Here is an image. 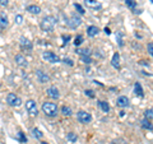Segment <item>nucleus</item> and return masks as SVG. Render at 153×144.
Segmentation results:
<instances>
[{
    "label": "nucleus",
    "instance_id": "1",
    "mask_svg": "<svg viewBox=\"0 0 153 144\" xmlns=\"http://www.w3.org/2000/svg\"><path fill=\"white\" fill-rule=\"evenodd\" d=\"M56 18L52 17V16H47V17H44L42 18V21L40 22V27L42 31L45 32H51L54 31V28L56 26Z\"/></svg>",
    "mask_w": 153,
    "mask_h": 144
},
{
    "label": "nucleus",
    "instance_id": "2",
    "mask_svg": "<svg viewBox=\"0 0 153 144\" xmlns=\"http://www.w3.org/2000/svg\"><path fill=\"white\" fill-rule=\"evenodd\" d=\"M41 108H42V112H44L46 116L56 117V115H57V106H56V103L50 102V101H45V102L42 103Z\"/></svg>",
    "mask_w": 153,
    "mask_h": 144
},
{
    "label": "nucleus",
    "instance_id": "3",
    "mask_svg": "<svg viewBox=\"0 0 153 144\" xmlns=\"http://www.w3.org/2000/svg\"><path fill=\"white\" fill-rule=\"evenodd\" d=\"M42 59H44L46 63H50V64L60 63V57L57 56L56 54H54L52 51H45V52H42Z\"/></svg>",
    "mask_w": 153,
    "mask_h": 144
},
{
    "label": "nucleus",
    "instance_id": "4",
    "mask_svg": "<svg viewBox=\"0 0 153 144\" xmlns=\"http://www.w3.org/2000/svg\"><path fill=\"white\" fill-rule=\"evenodd\" d=\"M7 103L9 105V106L19 107L22 105V99L19 98L16 93H8V96H7Z\"/></svg>",
    "mask_w": 153,
    "mask_h": 144
},
{
    "label": "nucleus",
    "instance_id": "5",
    "mask_svg": "<svg viewBox=\"0 0 153 144\" xmlns=\"http://www.w3.org/2000/svg\"><path fill=\"white\" fill-rule=\"evenodd\" d=\"M26 110L31 116H37L38 114V108H37V103L35 99H28L26 101Z\"/></svg>",
    "mask_w": 153,
    "mask_h": 144
},
{
    "label": "nucleus",
    "instance_id": "6",
    "mask_svg": "<svg viewBox=\"0 0 153 144\" xmlns=\"http://www.w3.org/2000/svg\"><path fill=\"white\" fill-rule=\"evenodd\" d=\"M76 119H78V121L82 122V124H89L92 121V115L87 111H78L76 112Z\"/></svg>",
    "mask_w": 153,
    "mask_h": 144
},
{
    "label": "nucleus",
    "instance_id": "7",
    "mask_svg": "<svg viewBox=\"0 0 153 144\" xmlns=\"http://www.w3.org/2000/svg\"><path fill=\"white\" fill-rule=\"evenodd\" d=\"M35 73H36V78H37V80L40 82V83L45 84V83H49V82H50V75L47 74V73H45L44 70L37 69Z\"/></svg>",
    "mask_w": 153,
    "mask_h": 144
},
{
    "label": "nucleus",
    "instance_id": "8",
    "mask_svg": "<svg viewBox=\"0 0 153 144\" xmlns=\"http://www.w3.org/2000/svg\"><path fill=\"white\" fill-rule=\"evenodd\" d=\"M66 22H68V27L71 28V30H75L76 27H79L80 24H82V19H80L79 17H76V16L70 17Z\"/></svg>",
    "mask_w": 153,
    "mask_h": 144
},
{
    "label": "nucleus",
    "instance_id": "9",
    "mask_svg": "<svg viewBox=\"0 0 153 144\" xmlns=\"http://www.w3.org/2000/svg\"><path fill=\"white\" fill-rule=\"evenodd\" d=\"M46 94L52 99H57L60 97V92H59V89H57L55 85H51V87L47 88L46 89Z\"/></svg>",
    "mask_w": 153,
    "mask_h": 144
},
{
    "label": "nucleus",
    "instance_id": "10",
    "mask_svg": "<svg viewBox=\"0 0 153 144\" xmlns=\"http://www.w3.org/2000/svg\"><path fill=\"white\" fill-rule=\"evenodd\" d=\"M129 103H130V101H129V98L126 97V96H120V97H117V101H116V105L119 107L121 108H125L129 106Z\"/></svg>",
    "mask_w": 153,
    "mask_h": 144
},
{
    "label": "nucleus",
    "instance_id": "11",
    "mask_svg": "<svg viewBox=\"0 0 153 144\" xmlns=\"http://www.w3.org/2000/svg\"><path fill=\"white\" fill-rule=\"evenodd\" d=\"M16 63H17V65L22 66V68H25V66H27V65H28V61H27V59H26V57L23 56L22 54H18V55H16Z\"/></svg>",
    "mask_w": 153,
    "mask_h": 144
},
{
    "label": "nucleus",
    "instance_id": "12",
    "mask_svg": "<svg viewBox=\"0 0 153 144\" xmlns=\"http://www.w3.org/2000/svg\"><path fill=\"white\" fill-rule=\"evenodd\" d=\"M111 65L115 69H119V66H120V54H119V52H115V54L112 55Z\"/></svg>",
    "mask_w": 153,
    "mask_h": 144
},
{
    "label": "nucleus",
    "instance_id": "13",
    "mask_svg": "<svg viewBox=\"0 0 153 144\" xmlns=\"http://www.w3.org/2000/svg\"><path fill=\"white\" fill-rule=\"evenodd\" d=\"M21 46H22V49H25V50H32V44H31V41L28 40V38L26 37H21Z\"/></svg>",
    "mask_w": 153,
    "mask_h": 144
},
{
    "label": "nucleus",
    "instance_id": "14",
    "mask_svg": "<svg viewBox=\"0 0 153 144\" xmlns=\"http://www.w3.org/2000/svg\"><path fill=\"white\" fill-rule=\"evenodd\" d=\"M98 32H100V30H98V27H96V26H89L87 28V36H89V37H96L98 35Z\"/></svg>",
    "mask_w": 153,
    "mask_h": 144
},
{
    "label": "nucleus",
    "instance_id": "15",
    "mask_svg": "<svg viewBox=\"0 0 153 144\" xmlns=\"http://www.w3.org/2000/svg\"><path fill=\"white\" fill-rule=\"evenodd\" d=\"M84 5L88 8H94V9H101V4H98L96 0H84Z\"/></svg>",
    "mask_w": 153,
    "mask_h": 144
},
{
    "label": "nucleus",
    "instance_id": "16",
    "mask_svg": "<svg viewBox=\"0 0 153 144\" xmlns=\"http://www.w3.org/2000/svg\"><path fill=\"white\" fill-rule=\"evenodd\" d=\"M134 92H135L137 96H139V97H144V92H143V88H142V84L140 83H137L134 84Z\"/></svg>",
    "mask_w": 153,
    "mask_h": 144
},
{
    "label": "nucleus",
    "instance_id": "17",
    "mask_svg": "<svg viewBox=\"0 0 153 144\" xmlns=\"http://www.w3.org/2000/svg\"><path fill=\"white\" fill-rule=\"evenodd\" d=\"M27 12H30L31 14H35V16H37V14L41 13V8L38 5H28L27 7Z\"/></svg>",
    "mask_w": 153,
    "mask_h": 144
},
{
    "label": "nucleus",
    "instance_id": "18",
    "mask_svg": "<svg viewBox=\"0 0 153 144\" xmlns=\"http://www.w3.org/2000/svg\"><path fill=\"white\" fill-rule=\"evenodd\" d=\"M140 124H142V128L146 129V130H152V129H153V125L151 124V121L148 119H143Z\"/></svg>",
    "mask_w": 153,
    "mask_h": 144
},
{
    "label": "nucleus",
    "instance_id": "19",
    "mask_svg": "<svg viewBox=\"0 0 153 144\" xmlns=\"http://www.w3.org/2000/svg\"><path fill=\"white\" fill-rule=\"evenodd\" d=\"M8 27V17L4 13L0 14V28H5Z\"/></svg>",
    "mask_w": 153,
    "mask_h": 144
},
{
    "label": "nucleus",
    "instance_id": "20",
    "mask_svg": "<svg viewBox=\"0 0 153 144\" xmlns=\"http://www.w3.org/2000/svg\"><path fill=\"white\" fill-rule=\"evenodd\" d=\"M98 106H100V108H101L103 112L107 114V112L110 111V105L106 102V101H100V102H98Z\"/></svg>",
    "mask_w": 153,
    "mask_h": 144
},
{
    "label": "nucleus",
    "instance_id": "21",
    "mask_svg": "<svg viewBox=\"0 0 153 144\" xmlns=\"http://www.w3.org/2000/svg\"><path fill=\"white\" fill-rule=\"evenodd\" d=\"M66 140H68V142H70V143H75L76 140H78V135H76L75 133L70 131V133H68V134H66Z\"/></svg>",
    "mask_w": 153,
    "mask_h": 144
},
{
    "label": "nucleus",
    "instance_id": "22",
    "mask_svg": "<svg viewBox=\"0 0 153 144\" xmlns=\"http://www.w3.org/2000/svg\"><path fill=\"white\" fill-rule=\"evenodd\" d=\"M32 135L35 137L36 139H41L42 137H44V134H42V131L40 130V129H37V128H33V129H32Z\"/></svg>",
    "mask_w": 153,
    "mask_h": 144
},
{
    "label": "nucleus",
    "instance_id": "23",
    "mask_svg": "<svg viewBox=\"0 0 153 144\" xmlns=\"http://www.w3.org/2000/svg\"><path fill=\"white\" fill-rule=\"evenodd\" d=\"M61 114H63L64 116H71L73 111H71V108L69 106H63L61 107Z\"/></svg>",
    "mask_w": 153,
    "mask_h": 144
},
{
    "label": "nucleus",
    "instance_id": "24",
    "mask_svg": "<svg viewBox=\"0 0 153 144\" xmlns=\"http://www.w3.org/2000/svg\"><path fill=\"white\" fill-rule=\"evenodd\" d=\"M76 54H79L80 56H89V50L88 49H76Z\"/></svg>",
    "mask_w": 153,
    "mask_h": 144
},
{
    "label": "nucleus",
    "instance_id": "25",
    "mask_svg": "<svg viewBox=\"0 0 153 144\" xmlns=\"http://www.w3.org/2000/svg\"><path fill=\"white\" fill-rule=\"evenodd\" d=\"M125 4L131 9V10H135V7H137V3L134 0H125Z\"/></svg>",
    "mask_w": 153,
    "mask_h": 144
},
{
    "label": "nucleus",
    "instance_id": "26",
    "mask_svg": "<svg viewBox=\"0 0 153 144\" xmlns=\"http://www.w3.org/2000/svg\"><path fill=\"white\" fill-rule=\"evenodd\" d=\"M144 116H146V119H148V120L153 119V108L146 110V111H144Z\"/></svg>",
    "mask_w": 153,
    "mask_h": 144
},
{
    "label": "nucleus",
    "instance_id": "27",
    "mask_svg": "<svg viewBox=\"0 0 153 144\" xmlns=\"http://www.w3.org/2000/svg\"><path fill=\"white\" fill-rule=\"evenodd\" d=\"M82 42H83V36H82V35H78V36L74 38V42H73V44H74L75 46H79L80 44H82Z\"/></svg>",
    "mask_w": 153,
    "mask_h": 144
},
{
    "label": "nucleus",
    "instance_id": "28",
    "mask_svg": "<svg viewBox=\"0 0 153 144\" xmlns=\"http://www.w3.org/2000/svg\"><path fill=\"white\" fill-rule=\"evenodd\" d=\"M18 140L22 142V143H26V142H27V138H26V135H25V133H22V131L18 133Z\"/></svg>",
    "mask_w": 153,
    "mask_h": 144
},
{
    "label": "nucleus",
    "instance_id": "29",
    "mask_svg": "<svg viewBox=\"0 0 153 144\" xmlns=\"http://www.w3.org/2000/svg\"><path fill=\"white\" fill-rule=\"evenodd\" d=\"M80 60H82L84 64H91V63H92L91 56H80Z\"/></svg>",
    "mask_w": 153,
    "mask_h": 144
},
{
    "label": "nucleus",
    "instance_id": "30",
    "mask_svg": "<svg viewBox=\"0 0 153 144\" xmlns=\"http://www.w3.org/2000/svg\"><path fill=\"white\" fill-rule=\"evenodd\" d=\"M74 7H75L76 10H78L79 14H84V13H85V12H84V9H83V7L80 5V4H74Z\"/></svg>",
    "mask_w": 153,
    "mask_h": 144
},
{
    "label": "nucleus",
    "instance_id": "31",
    "mask_svg": "<svg viewBox=\"0 0 153 144\" xmlns=\"http://www.w3.org/2000/svg\"><path fill=\"white\" fill-rule=\"evenodd\" d=\"M116 40H117V42H119V45H120V47H123V46H124V42H123V38H121V33H120V32L116 33Z\"/></svg>",
    "mask_w": 153,
    "mask_h": 144
},
{
    "label": "nucleus",
    "instance_id": "32",
    "mask_svg": "<svg viewBox=\"0 0 153 144\" xmlns=\"http://www.w3.org/2000/svg\"><path fill=\"white\" fill-rule=\"evenodd\" d=\"M84 93H85V96H88L89 98H94V92H93V91L85 89V91H84Z\"/></svg>",
    "mask_w": 153,
    "mask_h": 144
},
{
    "label": "nucleus",
    "instance_id": "33",
    "mask_svg": "<svg viewBox=\"0 0 153 144\" xmlns=\"http://www.w3.org/2000/svg\"><path fill=\"white\" fill-rule=\"evenodd\" d=\"M16 23L17 24H22L23 23V17L21 16V14H17L16 16Z\"/></svg>",
    "mask_w": 153,
    "mask_h": 144
},
{
    "label": "nucleus",
    "instance_id": "34",
    "mask_svg": "<svg viewBox=\"0 0 153 144\" xmlns=\"http://www.w3.org/2000/svg\"><path fill=\"white\" fill-rule=\"evenodd\" d=\"M147 50H148V54H149V55L153 57V44H148Z\"/></svg>",
    "mask_w": 153,
    "mask_h": 144
},
{
    "label": "nucleus",
    "instance_id": "35",
    "mask_svg": "<svg viewBox=\"0 0 153 144\" xmlns=\"http://www.w3.org/2000/svg\"><path fill=\"white\" fill-rule=\"evenodd\" d=\"M63 63H65V64H68L69 66H73V65H74V63H73V60H70V59H64V60H63Z\"/></svg>",
    "mask_w": 153,
    "mask_h": 144
},
{
    "label": "nucleus",
    "instance_id": "36",
    "mask_svg": "<svg viewBox=\"0 0 153 144\" xmlns=\"http://www.w3.org/2000/svg\"><path fill=\"white\" fill-rule=\"evenodd\" d=\"M63 41H64V45H66V44H68V42L70 41V36H69V35H68V36L64 35V36H63Z\"/></svg>",
    "mask_w": 153,
    "mask_h": 144
},
{
    "label": "nucleus",
    "instance_id": "37",
    "mask_svg": "<svg viewBox=\"0 0 153 144\" xmlns=\"http://www.w3.org/2000/svg\"><path fill=\"white\" fill-rule=\"evenodd\" d=\"M8 0H0V5H7Z\"/></svg>",
    "mask_w": 153,
    "mask_h": 144
},
{
    "label": "nucleus",
    "instance_id": "38",
    "mask_svg": "<svg viewBox=\"0 0 153 144\" xmlns=\"http://www.w3.org/2000/svg\"><path fill=\"white\" fill-rule=\"evenodd\" d=\"M105 33H106V35H110V33H111V31H110L108 28L106 27V28H105Z\"/></svg>",
    "mask_w": 153,
    "mask_h": 144
},
{
    "label": "nucleus",
    "instance_id": "39",
    "mask_svg": "<svg viewBox=\"0 0 153 144\" xmlns=\"http://www.w3.org/2000/svg\"><path fill=\"white\" fill-rule=\"evenodd\" d=\"M41 144H49V143H47V142H41Z\"/></svg>",
    "mask_w": 153,
    "mask_h": 144
}]
</instances>
